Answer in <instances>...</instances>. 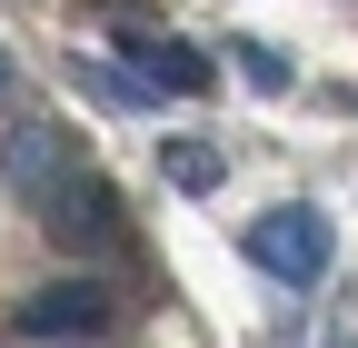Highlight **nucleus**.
Returning a JSON list of instances; mask_svg holds the SVG:
<instances>
[{
    "label": "nucleus",
    "mask_w": 358,
    "mask_h": 348,
    "mask_svg": "<svg viewBox=\"0 0 358 348\" xmlns=\"http://www.w3.org/2000/svg\"><path fill=\"white\" fill-rule=\"evenodd\" d=\"M239 60H249V90H289V50H268V40H249Z\"/></svg>",
    "instance_id": "0eeeda50"
},
{
    "label": "nucleus",
    "mask_w": 358,
    "mask_h": 348,
    "mask_svg": "<svg viewBox=\"0 0 358 348\" xmlns=\"http://www.w3.org/2000/svg\"><path fill=\"white\" fill-rule=\"evenodd\" d=\"M120 50H129V70H140L129 90H179V100H189V90H209V60L189 50V40H159V30H120Z\"/></svg>",
    "instance_id": "39448f33"
},
{
    "label": "nucleus",
    "mask_w": 358,
    "mask_h": 348,
    "mask_svg": "<svg viewBox=\"0 0 358 348\" xmlns=\"http://www.w3.org/2000/svg\"><path fill=\"white\" fill-rule=\"evenodd\" d=\"M20 328L30 338H100L110 328V289L100 279H50V289L20 298Z\"/></svg>",
    "instance_id": "20e7f679"
},
{
    "label": "nucleus",
    "mask_w": 358,
    "mask_h": 348,
    "mask_svg": "<svg viewBox=\"0 0 358 348\" xmlns=\"http://www.w3.org/2000/svg\"><path fill=\"white\" fill-rule=\"evenodd\" d=\"M239 249H249V269L289 279V289L329 279V219H319L308 199H289V209H268V219H249V229H239Z\"/></svg>",
    "instance_id": "f257e3e1"
},
{
    "label": "nucleus",
    "mask_w": 358,
    "mask_h": 348,
    "mask_svg": "<svg viewBox=\"0 0 358 348\" xmlns=\"http://www.w3.org/2000/svg\"><path fill=\"white\" fill-rule=\"evenodd\" d=\"M0 90H10V50H0Z\"/></svg>",
    "instance_id": "6e6552de"
},
{
    "label": "nucleus",
    "mask_w": 358,
    "mask_h": 348,
    "mask_svg": "<svg viewBox=\"0 0 358 348\" xmlns=\"http://www.w3.org/2000/svg\"><path fill=\"white\" fill-rule=\"evenodd\" d=\"M40 229H50L70 259H110V249H120V189L100 180V169H80V180L40 209Z\"/></svg>",
    "instance_id": "7ed1b4c3"
},
{
    "label": "nucleus",
    "mask_w": 358,
    "mask_h": 348,
    "mask_svg": "<svg viewBox=\"0 0 358 348\" xmlns=\"http://www.w3.org/2000/svg\"><path fill=\"white\" fill-rule=\"evenodd\" d=\"M80 169H90V159H80V140H70L60 119H20L10 140H0V180H10L30 209H50V199L80 180Z\"/></svg>",
    "instance_id": "f03ea898"
},
{
    "label": "nucleus",
    "mask_w": 358,
    "mask_h": 348,
    "mask_svg": "<svg viewBox=\"0 0 358 348\" xmlns=\"http://www.w3.org/2000/svg\"><path fill=\"white\" fill-rule=\"evenodd\" d=\"M159 169H169V189H189V199H209V189H219V150H209V140H169V150H159Z\"/></svg>",
    "instance_id": "423d86ee"
}]
</instances>
